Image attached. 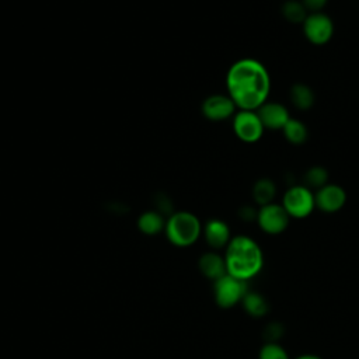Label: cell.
Wrapping results in <instances>:
<instances>
[{
    "label": "cell",
    "instance_id": "1",
    "mask_svg": "<svg viewBox=\"0 0 359 359\" xmlns=\"http://www.w3.org/2000/svg\"><path fill=\"white\" fill-rule=\"evenodd\" d=\"M271 74L262 62L254 57L236 60L227 70V95L238 109L257 111L271 94Z\"/></svg>",
    "mask_w": 359,
    "mask_h": 359
},
{
    "label": "cell",
    "instance_id": "2",
    "mask_svg": "<svg viewBox=\"0 0 359 359\" xmlns=\"http://www.w3.org/2000/svg\"><path fill=\"white\" fill-rule=\"evenodd\" d=\"M223 257L227 273L244 282L254 279L262 271L265 261L261 245L245 234L233 236Z\"/></svg>",
    "mask_w": 359,
    "mask_h": 359
},
{
    "label": "cell",
    "instance_id": "3",
    "mask_svg": "<svg viewBox=\"0 0 359 359\" xmlns=\"http://www.w3.org/2000/svg\"><path fill=\"white\" fill-rule=\"evenodd\" d=\"M202 229L203 226L196 215L187 210H178L167 217L164 233L172 245L187 248L199 240Z\"/></svg>",
    "mask_w": 359,
    "mask_h": 359
},
{
    "label": "cell",
    "instance_id": "4",
    "mask_svg": "<svg viewBox=\"0 0 359 359\" xmlns=\"http://www.w3.org/2000/svg\"><path fill=\"white\" fill-rule=\"evenodd\" d=\"M280 205L290 219H306L316 209L314 192L306 185H292L285 191Z\"/></svg>",
    "mask_w": 359,
    "mask_h": 359
},
{
    "label": "cell",
    "instance_id": "5",
    "mask_svg": "<svg viewBox=\"0 0 359 359\" xmlns=\"http://www.w3.org/2000/svg\"><path fill=\"white\" fill-rule=\"evenodd\" d=\"M248 292L247 282L240 280L229 273L213 282V297L219 307L231 309L241 303Z\"/></svg>",
    "mask_w": 359,
    "mask_h": 359
},
{
    "label": "cell",
    "instance_id": "6",
    "mask_svg": "<svg viewBox=\"0 0 359 359\" xmlns=\"http://www.w3.org/2000/svg\"><path fill=\"white\" fill-rule=\"evenodd\" d=\"M255 222L265 234L278 236V234H282L289 227L290 216L287 215V212L280 203L272 202L258 208V215Z\"/></svg>",
    "mask_w": 359,
    "mask_h": 359
},
{
    "label": "cell",
    "instance_id": "7",
    "mask_svg": "<svg viewBox=\"0 0 359 359\" xmlns=\"http://www.w3.org/2000/svg\"><path fill=\"white\" fill-rule=\"evenodd\" d=\"M302 27L306 39L316 46L328 43L334 36V22L331 17L323 11L309 13Z\"/></svg>",
    "mask_w": 359,
    "mask_h": 359
},
{
    "label": "cell",
    "instance_id": "8",
    "mask_svg": "<svg viewBox=\"0 0 359 359\" xmlns=\"http://www.w3.org/2000/svg\"><path fill=\"white\" fill-rule=\"evenodd\" d=\"M233 130L244 143H257L261 140L265 128L257 111L238 109L233 116Z\"/></svg>",
    "mask_w": 359,
    "mask_h": 359
},
{
    "label": "cell",
    "instance_id": "9",
    "mask_svg": "<svg viewBox=\"0 0 359 359\" xmlns=\"http://www.w3.org/2000/svg\"><path fill=\"white\" fill-rule=\"evenodd\" d=\"M346 192L338 184H325L314 192L316 209L323 213H337L346 203Z\"/></svg>",
    "mask_w": 359,
    "mask_h": 359
},
{
    "label": "cell",
    "instance_id": "10",
    "mask_svg": "<svg viewBox=\"0 0 359 359\" xmlns=\"http://www.w3.org/2000/svg\"><path fill=\"white\" fill-rule=\"evenodd\" d=\"M236 104L227 94H213L202 102L203 116L213 122L233 118L236 114Z\"/></svg>",
    "mask_w": 359,
    "mask_h": 359
},
{
    "label": "cell",
    "instance_id": "11",
    "mask_svg": "<svg viewBox=\"0 0 359 359\" xmlns=\"http://www.w3.org/2000/svg\"><path fill=\"white\" fill-rule=\"evenodd\" d=\"M257 112L264 128L269 130H282L292 118L287 107L276 101H266L257 109Z\"/></svg>",
    "mask_w": 359,
    "mask_h": 359
},
{
    "label": "cell",
    "instance_id": "12",
    "mask_svg": "<svg viewBox=\"0 0 359 359\" xmlns=\"http://www.w3.org/2000/svg\"><path fill=\"white\" fill-rule=\"evenodd\" d=\"M202 236H203L206 244L212 250H215V251L226 248L229 241L231 240L230 227L222 219H210V220H208L203 224Z\"/></svg>",
    "mask_w": 359,
    "mask_h": 359
},
{
    "label": "cell",
    "instance_id": "13",
    "mask_svg": "<svg viewBox=\"0 0 359 359\" xmlns=\"http://www.w3.org/2000/svg\"><path fill=\"white\" fill-rule=\"evenodd\" d=\"M198 268L205 278H208L213 282L227 273L224 257L215 250L206 251L199 257Z\"/></svg>",
    "mask_w": 359,
    "mask_h": 359
},
{
    "label": "cell",
    "instance_id": "14",
    "mask_svg": "<svg viewBox=\"0 0 359 359\" xmlns=\"http://www.w3.org/2000/svg\"><path fill=\"white\" fill-rule=\"evenodd\" d=\"M289 98L292 105L299 111H309L316 102L313 88L304 83H294L289 90Z\"/></svg>",
    "mask_w": 359,
    "mask_h": 359
},
{
    "label": "cell",
    "instance_id": "15",
    "mask_svg": "<svg viewBox=\"0 0 359 359\" xmlns=\"http://www.w3.org/2000/svg\"><path fill=\"white\" fill-rule=\"evenodd\" d=\"M164 215L157 210H146L137 217V229L146 236H156L165 227Z\"/></svg>",
    "mask_w": 359,
    "mask_h": 359
},
{
    "label": "cell",
    "instance_id": "16",
    "mask_svg": "<svg viewBox=\"0 0 359 359\" xmlns=\"http://www.w3.org/2000/svg\"><path fill=\"white\" fill-rule=\"evenodd\" d=\"M241 304L245 313L254 318H261L269 311V302L265 299V296L254 290H248L245 293Z\"/></svg>",
    "mask_w": 359,
    "mask_h": 359
},
{
    "label": "cell",
    "instance_id": "17",
    "mask_svg": "<svg viewBox=\"0 0 359 359\" xmlns=\"http://www.w3.org/2000/svg\"><path fill=\"white\" fill-rule=\"evenodd\" d=\"M278 188L271 178H259L252 185V199L258 206L272 203L276 198Z\"/></svg>",
    "mask_w": 359,
    "mask_h": 359
},
{
    "label": "cell",
    "instance_id": "18",
    "mask_svg": "<svg viewBox=\"0 0 359 359\" xmlns=\"http://www.w3.org/2000/svg\"><path fill=\"white\" fill-rule=\"evenodd\" d=\"M282 133H283L285 139L290 144H294V146L303 144L309 137V129H307L306 123L296 118H290L287 121V123L282 129Z\"/></svg>",
    "mask_w": 359,
    "mask_h": 359
},
{
    "label": "cell",
    "instance_id": "19",
    "mask_svg": "<svg viewBox=\"0 0 359 359\" xmlns=\"http://www.w3.org/2000/svg\"><path fill=\"white\" fill-rule=\"evenodd\" d=\"M280 13L283 18L292 24H303L309 15V11L300 0H286L280 7Z\"/></svg>",
    "mask_w": 359,
    "mask_h": 359
},
{
    "label": "cell",
    "instance_id": "20",
    "mask_svg": "<svg viewBox=\"0 0 359 359\" xmlns=\"http://www.w3.org/2000/svg\"><path fill=\"white\" fill-rule=\"evenodd\" d=\"M328 184V171L321 165H313L304 172V185L310 189H318Z\"/></svg>",
    "mask_w": 359,
    "mask_h": 359
},
{
    "label": "cell",
    "instance_id": "21",
    "mask_svg": "<svg viewBox=\"0 0 359 359\" xmlns=\"http://www.w3.org/2000/svg\"><path fill=\"white\" fill-rule=\"evenodd\" d=\"M258 359H290V356L279 342H265L258 352Z\"/></svg>",
    "mask_w": 359,
    "mask_h": 359
},
{
    "label": "cell",
    "instance_id": "22",
    "mask_svg": "<svg viewBox=\"0 0 359 359\" xmlns=\"http://www.w3.org/2000/svg\"><path fill=\"white\" fill-rule=\"evenodd\" d=\"M264 335L266 342H278V339L283 335V325L280 323H271L266 325Z\"/></svg>",
    "mask_w": 359,
    "mask_h": 359
},
{
    "label": "cell",
    "instance_id": "23",
    "mask_svg": "<svg viewBox=\"0 0 359 359\" xmlns=\"http://www.w3.org/2000/svg\"><path fill=\"white\" fill-rule=\"evenodd\" d=\"M257 215H258V209H255L251 205H244L243 208H240L238 210V216L244 220V222H252L257 220Z\"/></svg>",
    "mask_w": 359,
    "mask_h": 359
},
{
    "label": "cell",
    "instance_id": "24",
    "mask_svg": "<svg viewBox=\"0 0 359 359\" xmlns=\"http://www.w3.org/2000/svg\"><path fill=\"white\" fill-rule=\"evenodd\" d=\"M309 13H320L328 3V0H300Z\"/></svg>",
    "mask_w": 359,
    "mask_h": 359
},
{
    "label": "cell",
    "instance_id": "25",
    "mask_svg": "<svg viewBox=\"0 0 359 359\" xmlns=\"http://www.w3.org/2000/svg\"><path fill=\"white\" fill-rule=\"evenodd\" d=\"M293 359H323V358L318 356V355H314V353H303V355H299Z\"/></svg>",
    "mask_w": 359,
    "mask_h": 359
}]
</instances>
